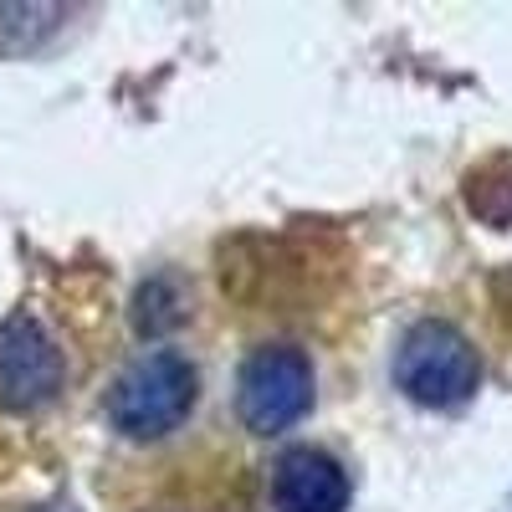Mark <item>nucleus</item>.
I'll return each instance as SVG.
<instances>
[{
    "instance_id": "obj_1",
    "label": "nucleus",
    "mask_w": 512,
    "mask_h": 512,
    "mask_svg": "<svg viewBox=\"0 0 512 512\" xmlns=\"http://www.w3.org/2000/svg\"><path fill=\"white\" fill-rule=\"evenodd\" d=\"M195 390V364L175 349H154L118 374L108 390V420L128 441H159L185 425V415L195 410Z\"/></svg>"
},
{
    "instance_id": "obj_2",
    "label": "nucleus",
    "mask_w": 512,
    "mask_h": 512,
    "mask_svg": "<svg viewBox=\"0 0 512 512\" xmlns=\"http://www.w3.org/2000/svg\"><path fill=\"white\" fill-rule=\"evenodd\" d=\"M395 384L415 400V405H431V410H456L477 395L482 384V359L472 349V338L456 333L451 323L425 318L400 338V354H395Z\"/></svg>"
},
{
    "instance_id": "obj_3",
    "label": "nucleus",
    "mask_w": 512,
    "mask_h": 512,
    "mask_svg": "<svg viewBox=\"0 0 512 512\" xmlns=\"http://www.w3.org/2000/svg\"><path fill=\"white\" fill-rule=\"evenodd\" d=\"M236 410L251 436H282L313 410V359L292 344L251 349L236 374Z\"/></svg>"
},
{
    "instance_id": "obj_4",
    "label": "nucleus",
    "mask_w": 512,
    "mask_h": 512,
    "mask_svg": "<svg viewBox=\"0 0 512 512\" xmlns=\"http://www.w3.org/2000/svg\"><path fill=\"white\" fill-rule=\"evenodd\" d=\"M62 390V349L31 313H16L0 328V405L36 410Z\"/></svg>"
},
{
    "instance_id": "obj_5",
    "label": "nucleus",
    "mask_w": 512,
    "mask_h": 512,
    "mask_svg": "<svg viewBox=\"0 0 512 512\" xmlns=\"http://www.w3.org/2000/svg\"><path fill=\"white\" fill-rule=\"evenodd\" d=\"M277 512H349V472L328 451L292 446L272 472Z\"/></svg>"
},
{
    "instance_id": "obj_6",
    "label": "nucleus",
    "mask_w": 512,
    "mask_h": 512,
    "mask_svg": "<svg viewBox=\"0 0 512 512\" xmlns=\"http://www.w3.org/2000/svg\"><path fill=\"white\" fill-rule=\"evenodd\" d=\"M62 6H0V52L16 57L41 47L57 26H62Z\"/></svg>"
},
{
    "instance_id": "obj_7",
    "label": "nucleus",
    "mask_w": 512,
    "mask_h": 512,
    "mask_svg": "<svg viewBox=\"0 0 512 512\" xmlns=\"http://www.w3.org/2000/svg\"><path fill=\"white\" fill-rule=\"evenodd\" d=\"M134 323H139L144 333H159V328H169V323H180V297H175V282H169V277H154V282L139 292Z\"/></svg>"
},
{
    "instance_id": "obj_8",
    "label": "nucleus",
    "mask_w": 512,
    "mask_h": 512,
    "mask_svg": "<svg viewBox=\"0 0 512 512\" xmlns=\"http://www.w3.org/2000/svg\"><path fill=\"white\" fill-rule=\"evenodd\" d=\"M36 512H77V507H36Z\"/></svg>"
}]
</instances>
